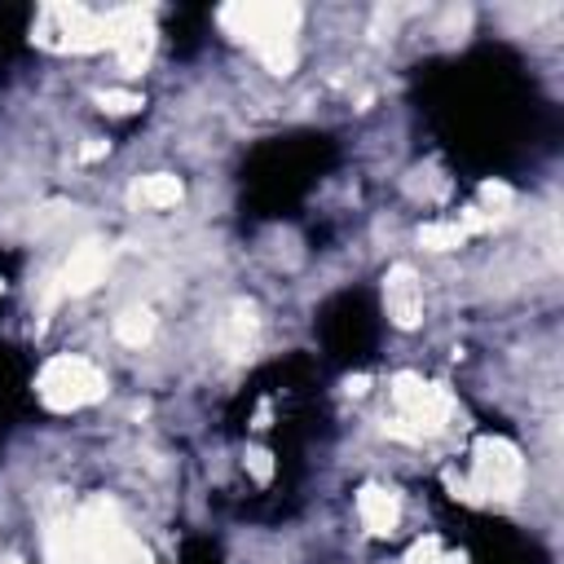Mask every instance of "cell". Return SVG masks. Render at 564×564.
Returning <instances> with one entry per match:
<instances>
[{
  "instance_id": "1",
  "label": "cell",
  "mask_w": 564,
  "mask_h": 564,
  "mask_svg": "<svg viewBox=\"0 0 564 564\" xmlns=\"http://www.w3.org/2000/svg\"><path fill=\"white\" fill-rule=\"evenodd\" d=\"M392 401L401 414L383 419V432L397 436V441H423V436H436L454 410L449 392L441 383H427L419 375H397L392 379Z\"/></svg>"
},
{
  "instance_id": "12",
  "label": "cell",
  "mask_w": 564,
  "mask_h": 564,
  "mask_svg": "<svg viewBox=\"0 0 564 564\" xmlns=\"http://www.w3.org/2000/svg\"><path fill=\"white\" fill-rule=\"evenodd\" d=\"M181 194H185V185H181L172 172H154V176H141V181L132 185V198L145 203V207H176Z\"/></svg>"
},
{
  "instance_id": "5",
  "label": "cell",
  "mask_w": 564,
  "mask_h": 564,
  "mask_svg": "<svg viewBox=\"0 0 564 564\" xmlns=\"http://www.w3.org/2000/svg\"><path fill=\"white\" fill-rule=\"evenodd\" d=\"M524 485V458L502 436H480L471 454V489L485 498H516Z\"/></svg>"
},
{
  "instance_id": "18",
  "label": "cell",
  "mask_w": 564,
  "mask_h": 564,
  "mask_svg": "<svg viewBox=\"0 0 564 564\" xmlns=\"http://www.w3.org/2000/svg\"><path fill=\"white\" fill-rule=\"evenodd\" d=\"M480 198H485V207H494V212H489L494 220H498V216L511 207V189H507L502 181H485V185H480Z\"/></svg>"
},
{
  "instance_id": "16",
  "label": "cell",
  "mask_w": 564,
  "mask_h": 564,
  "mask_svg": "<svg viewBox=\"0 0 564 564\" xmlns=\"http://www.w3.org/2000/svg\"><path fill=\"white\" fill-rule=\"evenodd\" d=\"M260 57H264V66L273 75H291L295 70V44H269V48H260Z\"/></svg>"
},
{
  "instance_id": "22",
  "label": "cell",
  "mask_w": 564,
  "mask_h": 564,
  "mask_svg": "<svg viewBox=\"0 0 564 564\" xmlns=\"http://www.w3.org/2000/svg\"><path fill=\"white\" fill-rule=\"evenodd\" d=\"M436 564H467L463 555H436Z\"/></svg>"
},
{
  "instance_id": "21",
  "label": "cell",
  "mask_w": 564,
  "mask_h": 564,
  "mask_svg": "<svg viewBox=\"0 0 564 564\" xmlns=\"http://www.w3.org/2000/svg\"><path fill=\"white\" fill-rule=\"evenodd\" d=\"M344 388H348L352 397H361V392L370 388V379H366V375H348V379H344Z\"/></svg>"
},
{
  "instance_id": "20",
  "label": "cell",
  "mask_w": 564,
  "mask_h": 564,
  "mask_svg": "<svg viewBox=\"0 0 564 564\" xmlns=\"http://www.w3.org/2000/svg\"><path fill=\"white\" fill-rule=\"evenodd\" d=\"M101 154H106V141H97V137H93V141L79 150V159H84V163H93V159H101Z\"/></svg>"
},
{
  "instance_id": "2",
  "label": "cell",
  "mask_w": 564,
  "mask_h": 564,
  "mask_svg": "<svg viewBox=\"0 0 564 564\" xmlns=\"http://www.w3.org/2000/svg\"><path fill=\"white\" fill-rule=\"evenodd\" d=\"M70 520H75L93 564H150L145 546L128 533V524L119 520V507L110 498H88Z\"/></svg>"
},
{
  "instance_id": "8",
  "label": "cell",
  "mask_w": 564,
  "mask_h": 564,
  "mask_svg": "<svg viewBox=\"0 0 564 564\" xmlns=\"http://www.w3.org/2000/svg\"><path fill=\"white\" fill-rule=\"evenodd\" d=\"M106 269H110V251H106L101 242H84V247L70 251V260L62 264L57 291H62V295H88V291L106 278Z\"/></svg>"
},
{
  "instance_id": "14",
  "label": "cell",
  "mask_w": 564,
  "mask_h": 564,
  "mask_svg": "<svg viewBox=\"0 0 564 564\" xmlns=\"http://www.w3.org/2000/svg\"><path fill=\"white\" fill-rule=\"evenodd\" d=\"M463 225L458 220H432V225H423L419 229V242L427 247V251H454V247H463Z\"/></svg>"
},
{
  "instance_id": "4",
  "label": "cell",
  "mask_w": 564,
  "mask_h": 564,
  "mask_svg": "<svg viewBox=\"0 0 564 564\" xmlns=\"http://www.w3.org/2000/svg\"><path fill=\"white\" fill-rule=\"evenodd\" d=\"M35 388H40V401L48 410H79V405H93L106 392V375L88 357H53L40 370Z\"/></svg>"
},
{
  "instance_id": "3",
  "label": "cell",
  "mask_w": 564,
  "mask_h": 564,
  "mask_svg": "<svg viewBox=\"0 0 564 564\" xmlns=\"http://www.w3.org/2000/svg\"><path fill=\"white\" fill-rule=\"evenodd\" d=\"M40 44H53V48H70V53H93V48H115V26H110V13H88L79 4H48L44 9V22H40Z\"/></svg>"
},
{
  "instance_id": "7",
  "label": "cell",
  "mask_w": 564,
  "mask_h": 564,
  "mask_svg": "<svg viewBox=\"0 0 564 564\" xmlns=\"http://www.w3.org/2000/svg\"><path fill=\"white\" fill-rule=\"evenodd\" d=\"M383 304H388V317L401 330L419 326V317H423V286H419V278H414L410 264H392L388 269V278H383Z\"/></svg>"
},
{
  "instance_id": "11",
  "label": "cell",
  "mask_w": 564,
  "mask_h": 564,
  "mask_svg": "<svg viewBox=\"0 0 564 564\" xmlns=\"http://www.w3.org/2000/svg\"><path fill=\"white\" fill-rule=\"evenodd\" d=\"M44 551H48V564H93L75 520H57L48 529V538H44Z\"/></svg>"
},
{
  "instance_id": "10",
  "label": "cell",
  "mask_w": 564,
  "mask_h": 564,
  "mask_svg": "<svg viewBox=\"0 0 564 564\" xmlns=\"http://www.w3.org/2000/svg\"><path fill=\"white\" fill-rule=\"evenodd\" d=\"M256 326H260L256 304L238 300V304L225 313V322H220V348H225L234 361H242V357L251 352V344H256Z\"/></svg>"
},
{
  "instance_id": "9",
  "label": "cell",
  "mask_w": 564,
  "mask_h": 564,
  "mask_svg": "<svg viewBox=\"0 0 564 564\" xmlns=\"http://www.w3.org/2000/svg\"><path fill=\"white\" fill-rule=\"evenodd\" d=\"M357 516H361L366 533L383 538V533H392V529H397L401 502H397V494H392L388 485H361V494H357Z\"/></svg>"
},
{
  "instance_id": "15",
  "label": "cell",
  "mask_w": 564,
  "mask_h": 564,
  "mask_svg": "<svg viewBox=\"0 0 564 564\" xmlns=\"http://www.w3.org/2000/svg\"><path fill=\"white\" fill-rule=\"evenodd\" d=\"M150 44H154V31H145V35H132V40H123V44H119V66H123L128 75H137V70L145 66V57H150Z\"/></svg>"
},
{
  "instance_id": "6",
  "label": "cell",
  "mask_w": 564,
  "mask_h": 564,
  "mask_svg": "<svg viewBox=\"0 0 564 564\" xmlns=\"http://www.w3.org/2000/svg\"><path fill=\"white\" fill-rule=\"evenodd\" d=\"M220 22L229 26V35L251 40L256 48L291 44V35L300 26V4H225Z\"/></svg>"
},
{
  "instance_id": "19",
  "label": "cell",
  "mask_w": 564,
  "mask_h": 564,
  "mask_svg": "<svg viewBox=\"0 0 564 564\" xmlns=\"http://www.w3.org/2000/svg\"><path fill=\"white\" fill-rule=\"evenodd\" d=\"M247 471H251L256 480H269V476H273V454H269V449H247Z\"/></svg>"
},
{
  "instance_id": "13",
  "label": "cell",
  "mask_w": 564,
  "mask_h": 564,
  "mask_svg": "<svg viewBox=\"0 0 564 564\" xmlns=\"http://www.w3.org/2000/svg\"><path fill=\"white\" fill-rule=\"evenodd\" d=\"M115 335H119L128 348H141V344H150V335H154V313H150L145 304H137V308H123V313L115 317Z\"/></svg>"
},
{
  "instance_id": "17",
  "label": "cell",
  "mask_w": 564,
  "mask_h": 564,
  "mask_svg": "<svg viewBox=\"0 0 564 564\" xmlns=\"http://www.w3.org/2000/svg\"><path fill=\"white\" fill-rule=\"evenodd\" d=\"M97 106L110 110V115H128V110H141V97L123 93V88H106V93H97Z\"/></svg>"
},
{
  "instance_id": "23",
  "label": "cell",
  "mask_w": 564,
  "mask_h": 564,
  "mask_svg": "<svg viewBox=\"0 0 564 564\" xmlns=\"http://www.w3.org/2000/svg\"><path fill=\"white\" fill-rule=\"evenodd\" d=\"M9 564H18V560H9Z\"/></svg>"
}]
</instances>
